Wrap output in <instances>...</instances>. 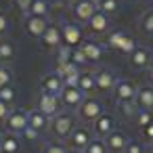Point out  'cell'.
I'll list each match as a JSON object with an SVG mask.
<instances>
[{
    "label": "cell",
    "mask_w": 153,
    "mask_h": 153,
    "mask_svg": "<svg viewBox=\"0 0 153 153\" xmlns=\"http://www.w3.org/2000/svg\"><path fill=\"white\" fill-rule=\"evenodd\" d=\"M74 128H76V115H71L69 111L57 113V115L51 120V126H48L51 134H53L55 138H59V140H67L69 134L74 132Z\"/></svg>",
    "instance_id": "6da1fadb"
},
{
    "label": "cell",
    "mask_w": 153,
    "mask_h": 153,
    "mask_svg": "<svg viewBox=\"0 0 153 153\" xmlns=\"http://www.w3.org/2000/svg\"><path fill=\"white\" fill-rule=\"evenodd\" d=\"M107 46L113 48V51H117V53H122V55H130L138 44H136V40L130 34H126L122 30H115V32L107 34Z\"/></svg>",
    "instance_id": "7a4b0ae2"
},
{
    "label": "cell",
    "mask_w": 153,
    "mask_h": 153,
    "mask_svg": "<svg viewBox=\"0 0 153 153\" xmlns=\"http://www.w3.org/2000/svg\"><path fill=\"white\" fill-rule=\"evenodd\" d=\"M76 111H78V117H80L82 122L92 124L97 117H101V115L105 113V107H103V103H101L99 99H94V97H86L84 103H82Z\"/></svg>",
    "instance_id": "3957f363"
},
{
    "label": "cell",
    "mask_w": 153,
    "mask_h": 153,
    "mask_svg": "<svg viewBox=\"0 0 153 153\" xmlns=\"http://www.w3.org/2000/svg\"><path fill=\"white\" fill-rule=\"evenodd\" d=\"M97 11H99V7L94 0H74L71 2V15H74L76 23H88Z\"/></svg>",
    "instance_id": "277c9868"
},
{
    "label": "cell",
    "mask_w": 153,
    "mask_h": 153,
    "mask_svg": "<svg viewBox=\"0 0 153 153\" xmlns=\"http://www.w3.org/2000/svg\"><path fill=\"white\" fill-rule=\"evenodd\" d=\"M94 136H92V130L90 128H86V126H76L74 128V132L69 134V138H67V147L71 149V151H84L86 147H88V143L92 140Z\"/></svg>",
    "instance_id": "5b68a950"
},
{
    "label": "cell",
    "mask_w": 153,
    "mask_h": 153,
    "mask_svg": "<svg viewBox=\"0 0 153 153\" xmlns=\"http://www.w3.org/2000/svg\"><path fill=\"white\" fill-rule=\"evenodd\" d=\"M36 109H40L46 117H55L57 113H61V99L57 94H48V92H40L38 101H36Z\"/></svg>",
    "instance_id": "8992f818"
},
{
    "label": "cell",
    "mask_w": 153,
    "mask_h": 153,
    "mask_svg": "<svg viewBox=\"0 0 153 153\" xmlns=\"http://www.w3.org/2000/svg\"><path fill=\"white\" fill-rule=\"evenodd\" d=\"M117 80L120 78L115 76V71L109 69V67H99L94 71V82H97V90L99 92H113Z\"/></svg>",
    "instance_id": "52a82bcc"
},
{
    "label": "cell",
    "mask_w": 153,
    "mask_h": 153,
    "mask_svg": "<svg viewBox=\"0 0 153 153\" xmlns=\"http://www.w3.org/2000/svg\"><path fill=\"white\" fill-rule=\"evenodd\" d=\"M27 126H30V122H27V111L25 109H13L11 115L4 120V128H7L9 134H21Z\"/></svg>",
    "instance_id": "ba28073f"
},
{
    "label": "cell",
    "mask_w": 153,
    "mask_h": 153,
    "mask_svg": "<svg viewBox=\"0 0 153 153\" xmlns=\"http://www.w3.org/2000/svg\"><path fill=\"white\" fill-rule=\"evenodd\" d=\"M136 90H138V86H136L132 80L122 78V80H117V84H115V88H113V99H115V103L134 101V99H136Z\"/></svg>",
    "instance_id": "9c48e42d"
},
{
    "label": "cell",
    "mask_w": 153,
    "mask_h": 153,
    "mask_svg": "<svg viewBox=\"0 0 153 153\" xmlns=\"http://www.w3.org/2000/svg\"><path fill=\"white\" fill-rule=\"evenodd\" d=\"M59 99H61V105H65L67 109H78V107L84 103L86 94H84L78 86H63Z\"/></svg>",
    "instance_id": "30bf717a"
},
{
    "label": "cell",
    "mask_w": 153,
    "mask_h": 153,
    "mask_svg": "<svg viewBox=\"0 0 153 153\" xmlns=\"http://www.w3.org/2000/svg\"><path fill=\"white\" fill-rule=\"evenodd\" d=\"M128 61H130V67H134V69H147L153 61V51L147 46H136L128 55Z\"/></svg>",
    "instance_id": "8fae6325"
},
{
    "label": "cell",
    "mask_w": 153,
    "mask_h": 153,
    "mask_svg": "<svg viewBox=\"0 0 153 153\" xmlns=\"http://www.w3.org/2000/svg\"><path fill=\"white\" fill-rule=\"evenodd\" d=\"M113 130H117V128H115V117H113L111 113H103L101 117H97V120L92 122V134L99 136V138L109 136Z\"/></svg>",
    "instance_id": "7c38bea8"
},
{
    "label": "cell",
    "mask_w": 153,
    "mask_h": 153,
    "mask_svg": "<svg viewBox=\"0 0 153 153\" xmlns=\"http://www.w3.org/2000/svg\"><path fill=\"white\" fill-rule=\"evenodd\" d=\"M61 36H63V44L76 48L78 44H82V27H80V23L65 21L63 27H61Z\"/></svg>",
    "instance_id": "4fadbf2b"
},
{
    "label": "cell",
    "mask_w": 153,
    "mask_h": 153,
    "mask_svg": "<svg viewBox=\"0 0 153 153\" xmlns=\"http://www.w3.org/2000/svg\"><path fill=\"white\" fill-rule=\"evenodd\" d=\"M63 90V78L53 71V74H44L42 80H40V92H48V94H61Z\"/></svg>",
    "instance_id": "5bb4252c"
},
{
    "label": "cell",
    "mask_w": 153,
    "mask_h": 153,
    "mask_svg": "<svg viewBox=\"0 0 153 153\" xmlns=\"http://www.w3.org/2000/svg\"><path fill=\"white\" fill-rule=\"evenodd\" d=\"M128 143H130V138L124 130H113L109 136H105V145H107L109 153H124Z\"/></svg>",
    "instance_id": "9a60e30c"
},
{
    "label": "cell",
    "mask_w": 153,
    "mask_h": 153,
    "mask_svg": "<svg viewBox=\"0 0 153 153\" xmlns=\"http://www.w3.org/2000/svg\"><path fill=\"white\" fill-rule=\"evenodd\" d=\"M48 17H36V15H30L25 19V32L34 38H42V34L48 30Z\"/></svg>",
    "instance_id": "2e32d148"
},
{
    "label": "cell",
    "mask_w": 153,
    "mask_h": 153,
    "mask_svg": "<svg viewBox=\"0 0 153 153\" xmlns=\"http://www.w3.org/2000/svg\"><path fill=\"white\" fill-rule=\"evenodd\" d=\"M80 48H82V53L86 55L88 63H99V61L103 59V55H105L103 44H99V42H94V40H82Z\"/></svg>",
    "instance_id": "e0dca14e"
},
{
    "label": "cell",
    "mask_w": 153,
    "mask_h": 153,
    "mask_svg": "<svg viewBox=\"0 0 153 153\" xmlns=\"http://www.w3.org/2000/svg\"><path fill=\"white\" fill-rule=\"evenodd\" d=\"M86 25H88V30H90L92 34H109L111 19H109V15H105V13L97 11V13L92 15V19H90Z\"/></svg>",
    "instance_id": "ac0fdd59"
},
{
    "label": "cell",
    "mask_w": 153,
    "mask_h": 153,
    "mask_svg": "<svg viewBox=\"0 0 153 153\" xmlns=\"http://www.w3.org/2000/svg\"><path fill=\"white\" fill-rule=\"evenodd\" d=\"M40 42H42V46H44V48H59V46L63 44L61 27H57V25H48V30L42 34Z\"/></svg>",
    "instance_id": "d6986e66"
},
{
    "label": "cell",
    "mask_w": 153,
    "mask_h": 153,
    "mask_svg": "<svg viewBox=\"0 0 153 153\" xmlns=\"http://www.w3.org/2000/svg\"><path fill=\"white\" fill-rule=\"evenodd\" d=\"M136 105L140 109H151L153 111V84H143L136 90Z\"/></svg>",
    "instance_id": "ffe728a7"
},
{
    "label": "cell",
    "mask_w": 153,
    "mask_h": 153,
    "mask_svg": "<svg viewBox=\"0 0 153 153\" xmlns=\"http://www.w3.org/2000/svg\"><path fill=\"white\" fill-rule=\"evenodd\" d=\"M27 122H30V126L36 128L38 132H44V130H48V126H51V117H46L40 109H30V111H27Z\"/></svg>",
    "instance_id": "44dd1931"
},
{
    "label": "cell",
    "mask_w": 153,
    "mask_h": 153,
    "mask_svg": "<svg viewBox=\"0 0 153 153\" xmlns=\"http://www.w3.org/2000/svg\"><path fill=\"white\" fill-rule=\"evenodd\" d=\"M78 88L86 94V97H90L94 90H97V82H94V71H82L80 74V82H78Z\"/></svg>",
    "instance_id": "7402d4cb"
},
{
    "label": "cell",
    "mask_w": 153,
    "mask_h": 153,
    "mask_svg": "<svg viewBox=\"0 0 153 153\" xmlns=\"http://www.w3.org/2000/svg\"><path fill=\"white\" fill-rule=\"evenodd\" d=\"M0 151H4V153H19L21 151V140L17 134H4L2 140H0Z\"/></svg>",
    "instance_id": "603a6c76"
},
{
    "label": "cell",
    "mask_w": 153,
    "mask_h": 153,
    "mask_svg": "<svg viewBox=\"0 0 153 153\" xmlns=\"http://www.w3.org/2000/svg\"><path fill=\"white\" fill-rule=\"evenodd\" d=\"M138 30L143 36L153 38V9H147L140 17H138Z\"/></svg>",
    "instance_id": "cb8c5ba5"
},
{
    "label": "cell",
    "mask_w": 153,
    "mask_h": 153,
    "mask_svg": "<svg viewBox=\"0 0 153 153\" xmlns=\"http://www.w3.org/2000/svg\"><path fill=\"white\" fill-rule=\"evenodd\" d=\"M48 13H51L48 0H32L30 11H27L25 17H30V15H36V17H48Z\"/></svg>",
    "instance_id": "d4e9b609"
},
{
    "label": "cell",
    "mask_w": 153,
    "mask_h": 153,
    "mask_svg": "<svg viewBox=\"0 0 153 153\" xmlns=\"http://www.w3.org/2000/svg\"><path fill=\"white\" fill-rule=\"evenodd\" d=\"M117 109L126 120H134V115L138 113L140 107L136 105V101H126V103H117Z\"/></svg>",
    "instance_id": "484cf974"
},
{
    "label": "cell",
    "mask_w": 153,
    "mask_h": 153,
    "mask_svg": "<svg viewBox=\"0 0 153 153\" xmlns=\"http://www.w3.org/2000/svg\"><path fill=\"white\" fill-rule=\"evenodd\" d=\"M151 122H153V111H151V109H138V113L134 115V124H136L140 130L147 128Z\"/></svg>",
    "instance_id": "4316f807"
},
{
    "label": "cell",
    "mask_w": 153,
    "mask_h": 153,
    "mask_svg": "<svg viewBox=\"0 0 153 153\" xmlns=\"http://www.w3.org/2000/svg\"><path fill=\"white\" fill-rule=\"evenodd\" d=\"M13 80H15L13 69H11L7 63H0V88H4V86H13Z\"/></svg>",
    "instance_id": "83f0119b"
},
{
    "label": "cell",
    "mask_w": 153,
    "mask_h": 153,
    "mask_svg": "<svg viewBox=\"0 0 153 153\" xmlns=\"http://www.w3.org/2000/svg\"><path fill=\"white\" fill-rule=\"evenodd\" d=\"M82 153H109V149H107V145H105V138H92L90 143H88V147L82 151Z\"/></svg>",
    "instance_id": "f1b7e54d"
},
{
    "label": "cell",
    "mask_w": 153,
    "mask_h": 153,
    "mask_svg": "<svg viewBox=\"0 0 153 153\" xmlns=\"http://www.w3.org/2000/svg\"><path fill=\"white\" fill-rule=\"evenodd\" d=\"M15 46H13V42H7V40H2L0 42V61L2 63H7V61H11L13 57H15Z\"/></svg>",
    "instance_id": "f546056e"
},
{
    "label": "cell",
    "mask_w": 153,
    "mask_h": 153,
    "mask_svg": "<svg viewBox=\"0 0 153 153\" xmlns=\"http://www.w3.org/2000/svg\"><path fill=\"white\" fill-rule=\"evenodd\" d=\"M71 46H67V44H61L59 48H57V65H63V63H69L71 61Z\"/></svg>",
    "instance_id": "4dcf8cb0"
},
{
    "label": "cell",
    "mask_w": 153,
    "mask_h": 153,
    "mask_svg": "<svg viewBox=\"0 0 153 153\" xmlns=\"http://www.w3.org/2000/svg\"><path fill=\"white\" fill-rule=\"evenodd\" d=\"M80 71V67L76 65V63H63V65H57V74L61 76V78H67V76H74V74H78Z\"/></svg>",
    "instance_id": "1f68e13d"
},
{
    "label": "cell",
    "mask_w": 153,
    "mask_h": 153,
    "mask_svg": "<svg viewBox=\"0 0 153 153\" xmlns=\"http://www.w3.org/2000/svg\"><path fill=\"white\" fill-rule=\"evenodd\" d=\"M117 9H120V0H105V2L99 4V11L105 15H113L117 13Z\"/></svg>",
    "instance_id": "d6a6232c"
},
{
    "label": "cell",
    "mask_w": 153,
    "mask_h": 153,
    "mask_svg": "<svg viewBox=\"0 0 153 153\" xmlns=\"http://www.w3.org/2000/svg\"><path fill=\"white\" fill-rule=\"evenodd\" d=\"M17 99V90L13 86H4V88H0V101H4L9 105H13V101Z\"/></svg>",
    "instance_id": "836d02e7"
},
{
    "label": "cell",
    "mask_w": 153,
    "mask_h": 153,
    "mask_svg": "<svg viewBox=\"0 0 153 153\" xmlns=\"http://www.w3.org/2000/svg\"><path fill=\"white\" fill-rule=\"evenodd\" d=\"M42 153H69V151H67V147H65L63 143H55V140H51V143L44 145Z\"/></svg>",
    "instance_id": "e575fe53"
},
{
    "label": "cell",
    "mask_w": 153,
    "mask_h": 153,
    "mask_svg": "<svg viewBox=\"0 0 153 153\" xmlns=\"http://www.w3.org/2000/svg\"><path fill=\"white\" fill-rule=\"evenodd\" d=\"M71 63H76L78 67H80V65H88V59H86V55L82 53L80 46H76V48L71 51Z\"/></svg>",
    "instance_id": "d590c367"
},
{
    "label": "cell",
    "mask_w": 153,
    "mask_h": 153,
    "mask_svg": "<svg viewBox=\"0 0 153 153\" xmlns=\"http://www.w3.org/2000/svg\"><path fill=\"white\" fill-rule=\"evenodd\" d=\"M124 153H147V147H145L140 140H132V138H130V143L126 145Z\"/></svg>",
    "instance_id": "8d00e7d4"
},
{
    "label": "cell",
    "mask_w": 153,
    "mask_h": 153,
    "mask_svg": "<svg viewBox=\"0 0 153 153\" xmlns=\"http://www.w3.org/2000/svg\"><path fill=\"white\" fill-rule=\"evenodd\" d=\"M40 134H42V132H38V130H36V128H32V126H27V128L21 132V136H23L25 140H32V143H34V140H38V138H40Z\"/></svg>",
    "instance_id": "74e56055"
},
{
    "label": "cell",
    "mask_w": 153,
    "mask_h": 153,
    "mask_svg": "<svg viewBox=\"0 0 153 153\" xmlns=\"http://www.w3.org/2000/svg\"><path fill=\"white\" fill-rule=\"evenodd\" d=\"M11 111H13V107L9 105V103H4V101H0V122H4L9 115H11Z\"/></svg>",
    "instance_id": "f35d334b"
},
{
    "label": "cell",
    "mask_w": 153,
    "mask_h": 153,
    "mask_svg": "<svg viewBox=\"0 0 153 153\" xmlns=\"http://www.w3.org/2000/svg\"><path fill=\"white\" fill-rule=\"evenodd\" d=\"M7 32H9V17L0 11V38H2Z\"/></svg>",
    "instance_id": "ab89813d"
},
{
    "label": "cell",
    "mask_w": 153,
    "mask_h": 153,
    "mask_svg": "<svg viewBox=\"0 0 153 153\" xmlns=\"http://www.w3.org/2000/svg\"><path fill=\"white\" fill-rule=\"evenodd\" d=\"M140 134H143V138H145L147 143H153V122H151L147 128H143V130H140Z\"/></svg>",
    "instance_id": "60d3db41"
},
{
    "label": "cell",
    "mask_w": 153,
    "mask_h": 153,
    "mask_svg": "<svg viewBox=\"0 0 153 153\" xmlns=\"http://www.w3.org/2000/svg\"><path fill=\"white\" fill-rule=\"evenodd\" d=\"M15 2H17V7L27 15V11H30V4H32V0H15Z\"/></svg>",
    "instance_id": "b9f144b4"
},
{
    "label": "cell",
    "mask_w": 153,
    "mask_h": 153,
    "mask_svg": "<svg viewBox=\"0 0 153 153\" xmlns=\"http://www.w3.org/2000/svg\"><path fill=\"white\" fill-rule=\"evenodd\" d=\"M145 74H147V80H149V84H153V61H151V65L145 69Z\"/></svg>",
    "instance_id": "7bdbcfd3"
},
{
    "label": "cell",
    "mask_w": 153,
    "mask_h": 153,
    "mask_svg": "<svg viewBox=\"0 0 153 153\" xmlns=\"http://www.w3.org/2000/svg\"><path fill=\"white\" fill-rule=\"evenodd\" d=\"M94 2H97V7H99V4H101V2H105V0H94Z\"/></svg>",
    "instance_id": "ee69618b"
},
{
    "label": "cell",
    "mask_w": 153,
    "mask_h": 153,
    "mask_svg": "<svg viewBox=\"0 0 153 153\" xmlns=\"http://www.w3.org/2000/svg\"><path fill=\"white\" fill-rule=\"evenodd\" d=\"M2 136H4V134H2V132H0V140H2Z\"/></svg>",
    "instance_id": "f6af8a7d"
},
{
    "label": "cell",
    "mask_w": 153,
    "mask_h": 153,
    "mask_svg": "<svg viewBox=\"0 0 153 153\" xmlns=\"http://www.w3.org/2000/svg\"><path fill=\"white\" fill-rule=\"evenodd\" d=\"M69 153H80V151H69Z\"/></svg>",
    "instance_id": "bcb514c9"
},
{
    "label": "cell",
    "mask_w": 153,
    "mask_h": 153,
    "mask_svg": "<svg viewBox=\"0 0 153 153\" xmlns=\"http://www.w3.org/2000/svg\"><path fill=\"white\" fill-rule=\"evenodd\" d=\"M151 151H153V143H151Z\"/></svg>",
    "instance_id": "7dc6e473"
},
{
    "label": "cell",
    "mask_w": 153,
    "mask_h": 153,
    "mask_svg": "<svg viewBox=\"0 0 153 153\" xmlns=\"http://www.w3.org/2000/svg\"><path fill=\"white\" fill-rule=\"evenodd\" d=\"M0 153H4V151H0Z\"/></svg>",
    "instance_id": "c3c4849f"
}]
</instances>
